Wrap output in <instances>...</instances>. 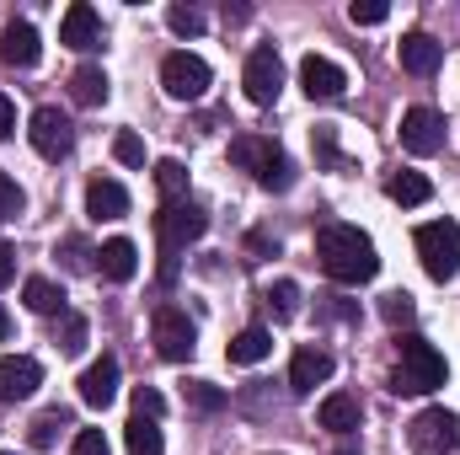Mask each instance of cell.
<instances>
[{
  "mask_svg": "<svg viewBox=\"0 0 460 455\" xmlns=\"http://www.w3.org/2000/svg\"><path fill=\"white\" fill-rule=\"evenodd\" d=\"M316 263L327 279L338 284H369L380 273V257H375V241L358 226H322L316 230Z\"/></svg>",
  "mask_w": 460,
  "mask_h": 455,
  "instance_id": "obj_1",
  "label": "cell"
},
{
  "mask_svg": "<svg viewBox=\"0 0 460 455\" xmlns=\"http://www.w3.org/2000/svg\"><path fill=\"white\" fill-rule=\"evenodd\" d=\"M445 380H450V364H445V353L434 343L418 338V333L396 338V375H391V391L396 397H429Z\"/></svg>",
  "mask_w": 460,
  "mask_h": 455,
  "instance_id": "obj_2",
  "label": "cell"
},
{
  "mask_svg": "<svg viewBox=\"0 0 460 455\" xmlns=\"http://www.w3.org/2000/svg\"><path fill=\"white\" fill-rule=\"evenodd\" d=\"M209 230V215L193 204V199H177V204H161L155 210V241H161V284H177V263L188 252V241H199Z\"/></svg>",
  "mask_w": 460,
  "mask_h": 455,
  "instance_id": "obj_3",
  "label": "cell"
},
{
  "mask_svg": "<svg viewBox=\"0 0 460 455\" xmlns=\"http://www.w3.org/2000/svg\"><path fill=\"white\" fill-rule=\"evenodd\" d=\"M412 246H418V257H423V273H429V279L450 284V279L460 273V226H456V220H429V226H418Z\"/></svg>",
  "mask_w": 460,
  "mask_h": 455,
  "instance_id": "obj_4",
  "label": "cell"
},
{
  "mask_svg": "<svg viewBox=\"0 0 460 455\" xmlns=\"http://www.w3.org/2000/svg\"><path fill=\"white\" fill-rule=\"evenodd\" d=\"M407 445H412V455H456L460 451V418L450 407H423L407 424Z\"/></svg>",
  "mask_w": 460,
  "mask_h": 455,
  "instance_id": "obj_5",
  "label": "cell"
},
{
  "mask_svg": "<svg viewBox=\"0 0 460 455\" xmlns=\"http://www.w3.org/2000/svg\"><path fill=\"white\" fill-rule=\"evenodd\" d=\"M150 338H155V353H161V359L188 364L193 348H199V327L188 322V311H177V306H155V317H150Z\"/></svg>",
  "mask_w": 460,
  "mask_h": 455,
  "instance_id": "obj_6",
  "label": "cell"
},
{
  "mask_svg": "<svg viewBox=\"0 0 460 455\" xmlns=\"http://www.w3.org/2000/svg\"><path fill=\"white\" fill-rule=\"evenodd\" d=\"M161 86H166L172 103H199V97L209 92V65H204L199 54L177 49V54L161 59Z\"/></svg>",
  "mask_w": 460,
  "mask_h": 455,
  "instance_id": "obj_7",
  "label": "cell"
},
{
  "mask_svg": "<svg viewBox=\"0 0 460 455\" xmlns=\"http://www.w3.org/2000/svg\"><path fill=\"white\" fill-rule=\"evenodd\" d=\"M241 86H246V97L257 108H273L279 92H284V59H279V49H252L246 65H241Z\"/></svg>",
  "mask_w": 460,
  "mask_h": 455,
  "instance_id": "obj_8",
  "label": "cell"
},
{
  "mask_svg": "<svg viewBox=\"0 0 460 455\" xmlns=\"http://www.w3.org/2000/svg\"><path fill=\"white\" fill-rule=\"evenodd\" d=\"M27 139H32V150L43 161H65L70 145H75V129H70V118L59 113V108H38V113L27 118Z\"/></svg>",
  "mask_w": 460,
  "mask_h": 455,
  "instance_id": "obj_9",
  "label": "cell"
},
{
  "mask_svg": "<svg viewBox=\"0 0 460 455\" xmlns=\"http://www.w3.org/2000/svg\"><path fill=\"white\" fill-rule=\"evenodd\" d=\"M402 150H407V156H439V150H445V113H434V108H407V113H402Z\"/></svg>",
  "mask_w": 460,
  "mask_h": 455,
  "instance_id": "obj_10",
  "label": "cell"
},
{
  "mask_svg": "<svg viewBox=\"0 0 460 455\" xmlns=\"http://www.w3.org/2000/svg\"><path fill=\"white\" fill-rule=\"evenodd\" d=\"M300 86H305L311 103H338L348 92V76H343V65H332L327 54H305L300 59Z\"/></svg>",
  "mask_w": 460,
  "mask_h": 455,
  "instance_id": "obj_11",
  "label": "cell"
},
{
  "mask_svg": "<svg viewBox=\"0 0 460 455\" xmlns=\"http://www.w3.org/2000/svg\"><path fill=\"white\" fill-rule=\"evenodd\" d=\"M38 386H43V364H38L32 353H5V359H0V402H5V407H11V402H27Z\"/></svg>",
  "mask_w": 460,
  "mask_h": 455,
  "instance_id": "obj_12",
  "label": "cell"
},
{
  "mask_svg": "<svg viewBox=\"0 0 460 455\" xmlns=\"http://www.w3.org/2000/svg\"><path fill=\"white\" fill-rule=\"evenodd\" d=\"M59 43H65V49H75V54L97 49V43H102V16H97L86 0H75V5L59 16Z\"/></svg>",
  "mask_w": 460,
  "mask_h": 455,
  "instance_id": "obj_13",
  "label": "cell"
},
{
  "mask_svg": "<svg viewBox=\"0 0 460 455\" xmlns=\"http://www.w3.org/2000/svg\"><path fill=\"white\" fill-rule=\"evenodd\" d=\"M322 380H332V353L327 348H295V359H289V391L295 397H311Z\"/></svg>",
  "mask_w": 460,
  "mask_h": 455,
  "instance_id": "obj_14",
  "label": "cell"
},
{
  "mask_svg": "<svg viewBox=\"0 0 460 455\" xmlns=\"http://www.w3.org/2000/svg\"><path fill=\"white\" fill-rule=\"evenodd\" d=\"M38 54H43V43H38V27H32V22H5V27H0V65L32 70Z\"/></svg>",
  "mask_w": 460,
  "mask_h": 455,
  "instance_id": "obj_15",
  "label": "cell"
},
{
  "mask_svg": "<svg viewBox=\"0 0 460 455\" xmlns=\"http://www.w3.org/2000/svg\"><path fill=\"white\" fill-rule=\"evenodd\" d=\"M75 386H81V402H86V407H108V402L118 397V359H113V353L92 359V364L81 370V380H75Z\"/></svg>",
  "mask_w": 460,
  "mask_h": 455,
  "instance_id": "obj_16",
  "label": "cell"
},
{
  "mask_svg": "<svg viewBox=\"0 0 460 455\" xmlns=\"http://www.w3.org/2000/svg\"><path fill=\"white\" fill-rule=\"evenodd\" d=\"M396 59H402L407 76H434V70L445 65V43H434L429 32H407V38L396 43Z\"/></svg>",
  "mask_w": 460,
  "mask_h": 455,
  "instance_id": "obj_17",
  "label": "cell"
},
{
  "mask_svg": "<svg viewBox=\"0 0 460 455\" xmlns=\"http://www.w3.org/2000/svg\"><path fill=\"white\" fill-rule=\"evenodd\" d=\"M86 215L102 226V220H123L128 215V188L113 177H92L86 183Z\"/></svg>",
  "mask_w": 460,
  "mask_h": 455,
  "instance_id": "obj_18",
  "label": "cell"
},
{
  "mask_svg": "<svg viewBox=\"0 0 460 455\" xmlns=\"http://www.w3.org/2000/svg\"><path fill=\"white\" fill-rule=\"evenodd\" d=\"M97 268H102V279H113V284H128V279L139 273V246H134L128 236H113V241H102V252H97Z\"/></svg>",
  "mask_w": 460,
  "mask_h": 455,
  "instance_id": "obj_19",
  "label": "cell"
},
{
  "mask_svg": "<svg viewBox=\"0 0 460 455\" xmlns=\"http://www.w3.org/2000/svg\"><path fill=\"white\" fill-rule=\"evenodd\" d=\"M358 418H364V407H358V397H348V391L322 397V407H316V424H322V429H332V434H353V429H358Z\"/></svg>",
  "mask_w": 460,
  "mask_h": 455,
  "instance_id": "obj_20",
  "label": "cell"
},
{
  "mask_svg": "<svg viewBox=\"0 0 460 455\" xmlns=\"http://www.w3.org/2000/svg\"><path fill=\"white\" fill-rule=\"evenodd\" d=\"M273 156H279V145H273V139H262V134H235V139H230V161H235V166H246L252 177H262Z\"/></svg>",
  "mask_w": 460,
  "mask_h": 455,
  "instance_id": "obj_21",
  "label": "cell"
},
{
  "mask_svg": "<svg viewBox=\"0 0 460 455\" xmlns=\"http://www.w3.org/2000/svg\"><path fill=\"white\" fill-rule=\"evenodd\" d=\"M22 300H27V311H38V317H65L70 306H65V290L54 284V279H43V273H32L27 284H22Z\"/></svg>",
  "mask_w": 460,
  "mask_h": 455,
  "instance_id": "obj_22",
  "label": "cell"
},
{
  "mask_svg": "<svg viewBox=\"0 0 460 455\" xmlns=\"http://www.w3.org/2000/svg\"><path fill=\"white\" fill-rule=\"evenodd\" d=\"M230 364H262L268 353H273V333L268 327H241L235 338H230Z\"/></svg>",
  "mask_w": 460,
  "mask_h": 455,
  "instance_id": "obj_23",
  "label": "cell"
},
{
  "mask_svg": "<svg viewBox=\"0 0 460 455\" xmlns=\"http://www.w3.org/2000/svg\"><path fill=\"white\" fill-rule=\"evenodd\" d=\"M385 193H391V204L418 210V204H429V199H434V183H429L423 172H396V177L385 183Z\"/></svg>",
  "mask_w": 460,
  "mask_h": 455,
  "instance_id": "obj_24",
  "label": "cell"
},
{
  "mask_svg": "<svg viewBox=\"0 0 460 455\" xmlns=\"http://www.w3.org/2000/svg\"><path fill=\"white\" fill-rule=\"evenodd\" d=\"M70 97H75L81 108H102V103H108V76H102V65H81V70L70 76Z\"/></svg>",
  "mask_w": 460,
  "mask_h": 455,
  "instance_id": "obj_25",
  "label": "cell"
},
{
  "mask_svg": "<svg viewBox=\"0 0 460 455\" xmlns=\"http://www.w3.org/2000/svg\"><path fill=\"white\" fill-rule=\"evenodd\" d=\"M65 429H75V418H70V407H49V413H38V418H32V429H27V440H32L38 451H54Z\"/></svg>",
  "mask_w": 460,
  "mask_h": 455,
  "instance_id": "obj_26",
  "label": "cell"
},
{
  "mask_svg": "<svg viewBox=\"0 0 460 455\" xmlns=\"http://www.w3.org/2000/svg\"><path fill=\"white\" fill-rule=\"evenodd\" d=\"M226 402H230L226 386H215V380H188V386H182V407H188V413H199V418L220 413Z\"/></svg>",
  "mask_w": 460,
  "mask_h": 455,
  "instance_id": "obj_27",
  "label": "cell"
},
{
  "mask_svg": "<svg viewBox=\"0 0 460 455\" xmlns=\"http://www.w3.org/2000/svg\"><path fill=\"white\" fill-rule=\"evenodd\" d=\"M123 440H128V455H166V440H161V429H155V418H128V429H123Z\"/></svg>",
  "mask_w": 460,
  "mask_h": 455,
  "instance_id": "obj_28",
  "label": "cell"
},
{
  "mask_svg": "<svg viewBox=\"0 0 460 455\" xmlns=\"http://www.w3.org/2000/svg\"><path fill=\"white\" fill-rule=\"evenodd\" d=\"M155 188H161V204L188 199V166L182 161H155Z\"/></svg>",
  "mask_w": 460,
  "mask_h": 455,
  "instance_id": "obj_29",
  "label": "cell"
},
{
  "mask_svg": "<svg viewBox=\"0 0 460 455\" xmlns=\"http://www.w3.org/2000/svg\"><path fill=\"white\" fill-rule=\"evenodd\" d=\"M268 311H273V322H295L300 317V284L295 279H279L268 290Z\"/></svg>",
  "mask_w": 460,
  "mask_h": 455,
  "instance_id": "obj_30",
  "label": "cell"
},
{
  "mask_svg": "<svg viewBox=\"0 0 460 455\" xmlns=\"http://www.w3.org/2000/svg\"><path fill=\"white\" fill-rule=\"evenodd\" d=\"M86 338H92L86 317H81V311H65V317H59V333H54L59 353H81V348H86Z\"/></svg>",
  "mask_w": 460,
  "mask_h": 455,
  "instance_id": "obj_31",
  "label": "cell"
},
{
  "mask_svg": "<svg viewBox=\"0 0 460 455\" xmlns=\"http://www.w3.org/2000/svg\"><path fill=\"white\" fill-rule=\"evenodd\" d=\"M380 317H385L391 327H412V322H418V306H412L407 290H391V295H380Z\"/></svg>",
  "mask_w": 460,
  "mask_h": 455,
  "instance_id": "obj_32",
  "label": "cell"
},
{
  "mask_svg": "<svg viewBox=\"0 0 460 455\" xmlns=\"http://www.w3.org/2000/svg\"><path fill=\"white\" fill-rule=\"evenodd\" d=\"M257 188H268V193H289V188H295V161L279 150V156L268 161V172L257 177Z\"/></svg>",
  "mask_w": 460,
  "mask_h": 455,
  "instance_id": "obj_33",
  "label": "cell"
},
{
  "mask_svg": "<svg viewBox=\"0 0 460 455\" xmlns=\"http://www.w3.org/2000/svg\"><path fill=\"white\" fill-rule=\"evenodd\" d=\"M54 257H65V268H70V273H92V268H97V263H92V257H97V252H92V246H86V241H81V236H65V241H59V252H54Z\"/></svg>",
  "mask_w": 460,
  "mask_h": 455,
  "instance_id": "obj_34",
  "label": "cell"
},
{
  "mask_svg": "<svg viewBox=\"0 0 460 455\" xmlns=\"http://www.w3.org/2000/svg\"><path fill=\"white\" fill-rule=\"evenodd\" d=\"M27 210V193H22V183L11 177V172H0V220H16Z\"/></svg>",
  "mask_w": 460,
  "mask_h": 455,
  "instance_id": "obj_35",
  "label": "cell"
},
{
  "mask_svg": "<svg viewBox=\"0 0 460 455\" xmlns=\"http://www.w3.org/2000/svg\"><path fill=\"white\" fill-rule=\"evenodd\" d=\"M113 156L123 166H145V139L134 134V129H118L113 134Z\"/></svg>",
  "mask_w": 460,
  "mask_h": 455,
  "instance_id": "obj_36",
  "label": "cell"
},
{
  "mask_svg": "<svg viewBox=\"0 0 460 455\" xmlns=\"http://www.w3.org/2000/svg\"><path fill=\"white\" fill-rule=\"evenodd\" d=\"M385 16H391L385 0H353V5H348V22H353V27H380Z\"/></svg>",
  "mask_w": 460,
  "mask_h": 455,
  "instance_id": "obj_37",
  "label": "cell"
},
{
  "mask_svg": "<svg viewBox=\"0 0 460 455\" xmlns=\"http://www.w3.org/2000/svg\"><path fill=\"white\" fill-rule=\"evenodd\" d=\"M166 27L182 32V38H199V32H204V11H193V5H172V11H166Z\"/></svg>",
  "mask_w": 460,
  "mask_h": 455,
  "instance_id": "obj_38",
  "label": "cell"
},
{
  "mask_svg": "<svg viewBox=\"0 0 460 455\" xmlns=\"http://www.w3.org/2000/svg\"><path fill=\"white\" fill-rule=\"evenodd\" d=\"M70 455H113V445H108V434H102V429H81V434H75V445H70Z\"/></svg>",
  "mask_w": 460,
  "mask_h": 455,
  "instance_id": "obj_39",
  "label": "cell"
},
{
  "mask_svg": "<svg viewBox=\"0 0 460 455\" xmlns=\"http://www.w3.org/2000/svg\"><path fill=\"white\" fill-rule=\"evenodd\" d=\"M134 413H139V418H161V413H166V397H161L155 386H139V391H134Z\"/></svg>",
  "mask_w": 460,
  "mask_h": 455,
  "instance_id": "obj_40",
  "label": "cell"
},
{
  "mask_svg": "<svg viewBox=\"0 0 460 455\" xmlns=\"http://www.w3.org/2000/svg\"><path fill=\"white\" fill-rule=\"evenodd\" d=\"M316 161H322V166H343V156H338V139H332V129H316Z\"/></svg>",
  "mask_w": 460,
  "mask_h": 455,
  "instance_id": "obj_41",
  "label": "cell"
},
{
  "mask_svg": "<svg viewBox=\"0 0 460 455\" xmlns=\"http://www.w3.org/2000/svg\"><path fill=\"white\" fill-rule=\"evenodd\" d=\"M16 134V108H11V97L0 92V139H11Z\"/></svg>",
  "mask_w": 460,
  "mask_h": 455,
  "instance_id": "obj_42",
  "label": "cell"
},
{
  "mask_svg": "<svg viewBox=\"0 0 460 455\" xmlns=\"http://www.w3.org/2000/svg\"><path fill=\"white\" fill-rule=\"evenodd\" d=\"M11 279H16V252H11V246L0 241V290H5Z\"/></svg>",
  "mask_w": 460,
  "mask_h": 455,
  "instance_id": "obj_43",
  "label": "cell"
},
{
  "mask_svg": "<svg viewBox=\"0 0 460 455\" xmlns=\"http://www.w3.org/2000/svg\"><path fill=\"white\" fill-rule=\"evenodd\" d=\"M246 252H257V257H273L279 246H273V241H268L262 230H252V236H246Z\"/></svg>",
  "mask_w": 460,
  "mask_h": 455,
  "instance_id": "obj_44",
  "label": "cell"
},
{
  "mask_svg": "<svg viewBox=\"0 0 460 455\" xmlns=\"http://www.w3.org/2000/svg\"><path fill=\"white\" fill-rule=\"evenodd\" d=\"M11 338V311H5V306H0V343Z\"/></svg>",
  "mask_w": 460,
  "mask_h": 455,
  "instance_id": "obj_45",
  "label": "cell"
},
{
  "mask_svg": "<svg viewBox=\"0 0 460 455\" xmlns=\"http://www.w3.org/2000/svg\"><path fill=\"white\" fill-rule=\"evenodd\" d=\"M332 455H358V445H338V451H332Z\"/></svg>",
  "mask_w": 460,
  "mask_h": 455,
  "instance_id": "obj_46",
  "label": "cell"
},
{
  "mask_svg": "<svg viewBox=\"0 0 460 455\" xmlns=\"http://www.w3.org/2000/svg\"><path fill=\"white\" fill-rule=\"evenodd\" d=\"M0 455H16V451H0Z\"/></svg>",
  "mask_w": 460,
  "mask_h": 455,
  "instance_id": "obj_47",
  "label": "cell"
}]
</instances>
